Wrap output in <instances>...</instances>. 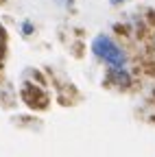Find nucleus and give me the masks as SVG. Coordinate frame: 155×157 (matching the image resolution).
<instances>
[{
    "label": "nucleus",
    "mask_w": 155,
    "mask_h": 157,
    "mask_svg": "<svg viewBox=\"0 0 155 157\" xmlns=\"http://www.w3.org/2000/svg\"><path fill=\"white\" fill-rule=\"evenodd\" d=\"M92 52L99 59H103L105 63H109V68H125L127 66V52L107 35H96L94 37Z\"/></svg>",
    "instance_id": "1"
},
{
    "label": "nucleus",
    "mask_w": 155,
    "mask_h": 157,
    "mask_svg": "<svg viewBox=\"0 0 155 157\" xmlns=\"http://www.w3.org/2000/svg\"><path fill=\"white\" fill-rule=\"evenodd\" d=\"M153 50H155V37H153Z\"/></svg>",
    "instance_id": "4"
},
{
    "label": "nucleus",
    "mask_w": 155,
    "mask_h": 157,
    "mask_svg": "<svg viewBox=\"0 0 155 157\" xmlns=\"http://www.w3.org/2000/svg\"><path fill=\"white\" fill-rule=\"evenodd\" d=\"M107 81L114 85H129L131 83V76L125 68H109L107 72Z\"/></svg>",
    "instance_id": "2"
},
{
    "label": "nucleus",
    "mask_w": 155,
    "mask_h": 157,
    "mask_svg": "<svg viewBox=\"0 0 155 157\" xmlns=\"http://www.w3.org/2000/svg\"><path fill=\"white\" fill-rule=\"evenodd\" d=\"M0 42H2V31H0Z\"/></svg>",
    "instance_id": "5"
},
{
    "label": "nucleus",
    "mask_w": 155,
    "mask_h": 157,
    "mask_svg": "<svg viewBox=\"0 0 155 157\" xmlns=\"http://www.w3.org/2000/svg\"><path fill=\"white\" fill-rule=\"evenodd\" d=\"M111 5H120V2H127V0H109Z\"/></svg>",
    "instance_id": "3"
}]
</instances>
